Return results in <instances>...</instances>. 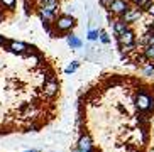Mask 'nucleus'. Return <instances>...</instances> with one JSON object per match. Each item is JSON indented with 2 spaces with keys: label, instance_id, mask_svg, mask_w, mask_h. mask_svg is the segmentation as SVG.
<instances>
[{
  "label": "nucleus",
  "instance_id": "f257e3e1",
  "mask_svg": "<svg viewBox=\"0 0 154 152\" xmlns=\"http://www.w3.org/2000/svg\"><path fill=\"white\" fill-rule=\"evenodd\" d=\"M75 24H76V19L68 15V14H63V15H59L58 19L53 20V26H54L53 31H54L56 34H59V32H68L69 29L75 27Z\"/></svg>",
  "mask_w": 154,
  "mask_h": 152
},
{
  "label": "nucleus",
  "instance_id": "f03ea898",
  "mask_svg": "<svg viewBox=\"0 0 154 152\" xmlns=\"http://www.w3.org/2000/svg\"><path fill=\"white\" fill-rule=\"evenodd\" d=\"M58 93H59V83L54 78V74H49L44 83V96L46 98H54Z\"/></svg>",
  "mask_w": 154,
  "mask_h": 152
},
{
  "label": "nucleus",
  "instance_id": "7ed1b4c3",
  "mask_svg": "<svg viewBox=\"0 0 154 152\" xmlns=\"http://www.w3.org/2000/svg\"><path fill=\"white\" fill-rule=\"evenodd\" d=\"M129 9H131V7H129V4H127L125 0H113L112 5H110L107 10H110L112 14H115V15H119V17H122Z\"/></svg>",
  "mask_w": 154,
  "mask_h": 152
},
{
  "label": "nucleus",
  "instance_id": "20e7f679",
  "mask_svg": "<svg viewBox=\"0 0 154 152\" xmlns=\"http://www.w3.org/2000/svg\"><path fill=\"white\" fill-rule=\"evenodd\" d=\"M117 42L119 44H132V42H136V32L129 27L125 32H122V34L117 36Z\"/></svg>",
  "mask_w": 154,
  "mask_h": 152
},
{
  "label": "nucleus",
  "instance_id": "39448f33",
  "mask_svg": "<svg viewBox=\"0 0 154 152\" xmlns=\"http://www.w3.org/2000/svg\"><path fill=\"white\" fill-rule=\"evenodd\" d=\"M78 150H85V152H93V142H91L90 135H82L78 140Z\"/></svg>",
  "mask_w": 154,
  "mask_h": 152
},
{
  "label": "nucleus",
  "instance_id": "423d86ee",
  "mask_svg": "<svg viewBox=\"0 0 154 152\" xmlns=\"http://www.w3.org/2000/svg\"><path fill=\"white\" fill-rule=\"evenodd\" d=\"M139 17H140V10H139V9H129L120 19H122L125 24H129V26H131L132 22L139 20Z\"/></svg>",
  "mask_w": 154,
  "mask_h": 152
},
{
  "label": "nucleus",
  "instance_id": "0eeeda50",
  "mask_svg": "<svg viewBox=\"0 0 154 152\" xmlns=\"http://www.w3.org/2000/svg\"><path fill=\"white\" fill-rule=\"evenodd\" d=\"M129 27H131L129 24H125L122 19H119V20H115V22H113V32H115V36H119V34L125 32Z\"/></svg>",
  "mask_w": 154,
  "mask_h": 152
},
{
  "label": "nucleus",
  "instance_id": "6e6552de",
  "mask_svg": "<svg viewBox=\"0 0 154 152\" xmlns=\"http://www.w3.org/2000/svg\"><path fill=\"white\" fill-rule=\"evenodd\" d=\"M146 58L149 59V61H154V44H147L144 46V53H142Z\"/></svg>",
  "mask_w": 154,
  "mask_h": 152
},
{
  "label": "nucleus",
  "instance_id": "1a4fd4ad",
  "mask_svg": "<svg viewBox=\"0 0 154 152\" xmlns=\"http://www.w3.org/2000/svg\"><path fill=\"white\" fill-rule=\"evenodd\" d=\"M68 44L71 46L73 49H78V47H82V41L75 36H68Z\"/></svg>",
  "mask_w": 154,
  "mask_h": 152
},
{
  "label": "nucleus",
  "instance_id": "9d476101",
  "mask_svg": "<svg viewBox=\"0 0 154 152\" xmlns=\"http://www.w3.org/2000/svg\"><path fill=\"white\" fill-rule=\"evenodd\" d=\"M0 4L4 5V7H7V9H14L15 7V0H0Z\"/></svg>",
  "mask_w": 154,
  "mask_h": 152
},
{
  "label": "nucleus",
  "instance_id": "9b49d317",
  "mask_svg": "<svg viewBox=\"0 0 154 152\" xmlns=\"http://www.w3.org/2000/svg\"><path fill=\"white\" fill-rule=\"evenodd\" d=\"M100 41H102V42H103V44H109L110 42V37H109V34H107V32H103V31H100Z\"/></svg>",
  "mask_w": 154,
  "mask_h": 152
},
{
  "label": "nucleus",
  "instance_id": "f8f14e48",
  "mask_svg": "<svg viewBox=\"0 0 154 152\" xmlns=\"http://www.w3.org/2000/svg\"><path fill=\"white\" fill-rule=\"evenodd\" d=\"M100 36V31H90L88 32V41H97Z\"/></svg>",
  "mask_w": 154,
  "mask_h": 152
},
{
  "label": "nucleus",
  "instance_id": "ddd939ff",
  "mask_svg": "<svg viewBox=\"0 0 154 152\" xmlns=\"http://www.w3.org/2000/svg\"><path fill=\"white\" fill-rule=\"evenodd\" d=\"M78 66H80V63H78V61H73V64L68 68V69H66V73H73V71H76Z\"/></svg>",
  "mask_w": 154,
  "mask_h": 152
},
{
  "label": "nucleus",
  "instance_id": "4468645a",
  "mask_svg": "<svg viewBox=\"0 0 154 152\" xmlns=\"http://www.w3.org/2000/svg\"><path fill=\"white\" fill-rule=\"evenodd\" d=\"M112 2L113 0H100V5H102L103 9H109L110 5H112Z\"/></svg>",
  "mask_w": 154,
  "mask_h": 152
},
{
  "label": "nucleus",
  "instance_id": "2eb2a0df",
  "mask_svg": "<svg viewBox=\"0 0 154 152\" xmlns=\"http://www.w3.org/2000/svg\"><path fill=\"white\" fill-rule=\"evenodd\" d=\"M152 73H154L152 68H146V69H144V74H146V76H151Z\"/></svg>",
  "mask_w": 154,
  "mask_h": 152
},
{
  "label": "nucleus",
  "instance_id": "dca6fc26",
  "mask_svg": "<svg viewBox=\"0 0 154 152\" xmlns=\"http://www.w3.org/2000/svg\"><path fill=\"white\" fill-rule=\"evenodd\" d=\"M4 42H5V37L0 36V46H4Z\"/></svg>",
  "mask_w": 154,
  "mask_h": 152
},
{
  "label": "nucleus",
  "instance_id": "f3484780",
  "mask_svg": "<svg viewBox=\"0 0 154 152\" xmlns=\"http://www.w3.org/2000/svg\"><path fill=\"white\" fill-rule=\"evenodd\" d=\"M129 2H132V4L136 5V4H137V2H139V0H129Z\"/></svg>",
  "mask_w": 154,
  "mask_h": 152
},
{
  "label": "nucleus",
  "instance_id": "a211bd4d",
  "mask_svg": "<svg viewBox=\"0 0 154 152\" xmlns=\"http://www.w3.org/2000/svg\"><path fill=\"white\" fill-rule=\"evenodd\" d=\"M39 2H44V0H37V4H36V9H37V5H39Z\"/></svg>",
  "mask_w": 154,
  "mask_h": 152
},
{
  "label": "nucleus",
  "instance_id": "6ab92c4d",
  "mask_svg": "<svg viewBox=\"0 0 154 152\" xmlns=\"http://www.w3.org/2000/svg\"><path fill=\"white\" fill-rule=\"evenodd\" d=\"M27 152H37V150H27Z\"/></svg>",
  "mask_w": 154,
  "mask_h": 152
},
{
  "label": "nucleus",
  "instance_id": "aec40b11",
  "mask_svg": "<svg viewBox=\"0 0 154 152\" xmlns=\"http://www.w3.org/2000/svg\"><path fill=\"white\" fill-rule=\"evenodd\" d=\"M0 20H2V14H0Z\"/></svg>",
  "mask_w": 154,
  "mask_h": 152
},
{
  "label": "nucleus",
  "instance_id": "412c9836",
  "mask_svg": "<svg viewBox=\"0 0 154 152\" xmlns=\"http://www.w3.org/2000/svg\"><path fill=\"white\" fill-rule=\"evenodd\" d=\"M152 24H154V22H152Z\"/></svg>",
  "mask_w": 154,
  "mask_h": 152
}]
</instances>
